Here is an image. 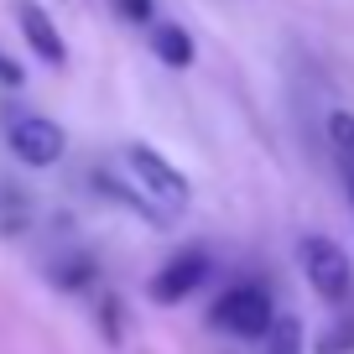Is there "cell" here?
Listing matches in <instances>:
<instances>
[{
	"mask_svg": "<svg viewBox=\"0 0 354 354\" xmlns=\"http://www.w3.org/2000/svg\"><path fill=\"white\" fill-rule=\"evenodd\" d=\"M6 146H11L16 162H26V167H53V162H63L68 136H63V125L47 120V115L6 104Z\"/></svg>",
	"mask_w": 354,
	"mask_h": 354,
	"instance_id": "obj_4",
	"label": "cell"
},
{
	"mask_svg": "<svg viewBox=\"0 0 354 354\" xmlns=\"http://www.w3.org/2000/svg\"><path fill=\"white\" fill-rule=\"evenodd\" d=\"M120 162H125V172L141 183V193H151L156 203H162L167 214H177V209H188L193 203V183L183 172H177L172 162H167L156 146H146V141H131L120 151Z\"/></svg>",
	"mask_w": 354,
	"mask_h": 354,
	"instance_id": "obj_2",
	"label": "cell"
},
{
	"mask_svg": "<svg viewBox=\"0 0 354 354\" xmlns=\"http://www.w3.org/2000/svg\"><path fill=\"white\" fill-rule=\"evenodd\" d=\"M32 224V198L21 188H0V234H21Z\"/></svg>",
	"mask_w": 354,
	"mask_h": 354,
	"instance_id": "obj_10",
	"label": "cell"
},
{
	"mask_svg": "<svg viewBox=\"0 0 354 354\" xmlns=\"http://www.w3.org/2000/svg\"><path fill=\"white\" fill-rule=\"evenodd\" d=\"M328 146H333L339 172H344V183H349V193H354V115L349 110H333L328 115Z\"/></svg>",
	"mask_w": 354,
	"mask_h": 354,
	"instance_id": "obj_9",
	"label": "cell"
},
{
	"mask_svg": "<svg viewBox=\"0 0 354 354\" xmlns=\"http://www.w3.org/2000/svg\"><path fill=\"white\" fill-rule=\"evenodd\" d=\"M21 78H26V73H21V68H16L6 53H0V84H21Z\"/></svg>",
	"mask_w": 354,
	"mask_h": 354,
	"instance_id": "obj_15",
	"label": "cell"
},
{
	"mask_svg": "<svg viewBox=\"0 0 354 354\" xmlns=\"http://www.w3.org/2000/svg\"><path fill=\"white\" fill-rule=\"evenodd\" d=\"M209 323L224 328V333H234V339H271L277 308H271V297H266L255 281H240V287L219 292V302L209 308Z\"/></svg>",
	"mask_w": 354,
	"mask_h": 354,
	"instance_id": "obj_3",
	"label": "cell"
},
{
	"mask_svg": "<svg viewBox=\"0 0 354 354\" xmlns=\"http://www.w3.org/2000/svg\"><path fill=\"white\" fill-rule=\"evenodd\" d=\"M266 354H302V323L297 318H277V328L266 339Z\"/></svg>",
	"mask_w": 354,
	"mask_h": 354,
	"instance_id": "obj_13",
	"label": "cell"
},
{
	"mask_svg": "<svg viewBox=\"0 0 354 354\" xmlns=\"http://www.w3.org/2000/svg\"><path fill=\"white\" fill-rule=\"evenodd\" d=\"M146 47H151V53H156V63H167V68H188V63H193V37L183 32V26H172V21L151 26Z\"/></svg>",
	"mask_w": 354,
	"mask_h": 354,
	"instance_id": "obj_8",
	"label": "cell"
},
{
	"mask_svg": "<svg viewBox=\"0 0 354 354\" xmlns=\"http://www.w3.org/2000/svg\"><path fill=\"white\" fill-rule=\"evenodd\" d=\"M297 266H302L308 287L318 292L323 302H349L354 297V261L333 234H302Z\"/></svg>",
	"mask_w": 354,
	"mask_h": 354,
	"instance_id": "obj_1",
	"label": "cell"
},
{
	"mask_svg": "<svg viewBox=\"0 0 354 354\" xmlns=\"http://www.w3.org/2000/svg\"><path fill=\"white\" fill-rule=\"evenodd\" d=\"M313 349H318V354H354V318L328 323V328L313 339Z\"/></svg>",
	"mask_w": 354,
	"mask_h": 354,
	"instance_id": "obj_12",
	"label": "cell"
},
{
	"mask_svg": "<svg viewBox=\"0 0 354 354\" xmlns=\"http://www.w3.org/2000/svg\"><path fill=\"white\" fill-rule=\"evenodd\" d=\"M209 271H214V261H209V250H198V245H188V250H177L172 261L156 271L151 281H146V297L156 302V308H177L183 297H193V292L209 281Z\"/></svg>",
	"mask_w": 354,
	"mask_h": 354,
	"instance_id": "obj_5",
	"label": "cell"
},
{
	"mask_svg": "<svg viewBox=\"0 0 354 354\" xmlns=\"http://www.w3.org/2000/svg\"><path fill=\"white\" fill-rule=\"evenodd\" d=\"M16 26H21V37H26V47H32L42 63H53V68H63L68 63V42L57 37V26H53V16L37 6V0H16Z\"/></svg>",
	"mask_w": 354,
	"mask_h": 354,
	"instance_id": "obj_6",
	"label": "cell"
},
{
	"mask_svg": "<svg viewBox=\"0 0 354 354\" xmlns=\"http://www.w3.org/2000/svg\"><path fill=\"white\" fill-rule=\"evenodd\" d=\"M94 188L100 193H110V198H120L131 214H141L146 224H172V214L162 209V203L151 198V193H141V188H131V183H120L115 172H94Z\"/></svg>",
	"mask_w": 354,
	"mask_h": 354,
	"instance_id": "obj_7",
	"label": "cell"
},
{
	"mask_svg": "<svg viewBox=\"0 0 354 354\" xmlns=\"http://www.w3.org/2000/svg\"><path fill=\"white\" fill-rule=\"evenodd\" d=\"M115 16L131 21V26H146L151 21V0H115Z\"/></svg>",
	"mask_w": 354,
	"mask_h": 354,
	"instance_id": "obj_14",
	"label": "cell"
},
{
	"mask_svg": "<svg viewBox=\"0 0 354 354\" xmlns=\"http://www.w3.org/2000/svg\"><path fill=\"white\" fill-rule=\"evenodd\" d=\"M53 281H57L63 292H84V287H94V261H88L84 250L68 255V261H57V266H53Z\"/></svg>",
	"mask_w": 354,
	"mask_h": 354,
	"instance_id": "obj_11",
	"label": "cell"
}]
</instances>
